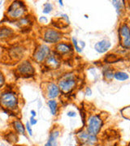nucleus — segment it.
Returning <instances> with one entry per match:
<instances>
[{
	"instance_id": "f257e3e1",
	"label": "nucleus",
	"mask_w": 130,
	"mask_h": 146,
	"mask_svg": "<svg viewBox=\"0 0 130 146\" xmlns=\"http://www.w3.org/2000/svg\"><path fill=\"white\" fill-rule=\"evenodd\" d=\"M0 106L2 108L14 111L19 107L18 97L13 91H5L0 94Z\"/></svg>"
},
{
	"instance_id": "f03ea898",
	"label": "nucleus",
	"mask_w": 130,
	"mask_h": 146,
	"mask_svg": "<svg viewBox=\"0 0 130 146\" xmlns=\"http://www.w3.org/2000/svg\"><path fill=\"white\" fill-rule=\"evenodd\" d=\"M26 5L22 1H14L8 7L7 14L11 19H21L26 11Z\"/></svg>"
},
{
	"instance_id": "7ed1b4c3",
	"label": "nucleus",
	"mask_w": 130,
	"mask_h": 146,
	"mask_svg": "<svg viewBox=\"0 0 130 146\" xmlns=\"http://www.w3.org/2000/svg\"><path fill=\"white\" fill-rule=\"evenodd\" d=\"M103 126V120L99 115H93L89 117L88 121V127L87 131L89 135L96 136L99 134V132L102 128Z\"/></svg>"
},
{
	"instance_id": "20e7f679",
	"label": "nucleus",
	"mask_w": 130,
	"mask_h": 146,
	"mask_svg": "<svg viewBox=\"0 0 130 146\" xmlns=\"http://www.w3.org/2000/svg\"><path fill=\"white\" fill-rule=\"evenodd\" d=\"M50 54V48L46 45H40L35 50V51L33 54V59L37 63H42Z\"/></svg>"
},
{
	"instance_id": "39448f33",
	"label": "nucleus",
	"mask_w": 130,
	"mask_h": 146,
	"mask_svg": "<svg viewBox=\"0 0 130 146\" xmlns=\"http://www.w3.org/2000/svg\"><path fill=\"white\" fill-rule=\"evenodd\" d=\"M76 84L75 79L73 75H66L63 77L62 80L59 81V88L62 90L63 92H69Z\"/></svg>"
},
{
	"instance_id": "423d86ee",
	"label": "nucleus",
	"mask_w": 130,
	"mask_h": 146,
	"mask_svg": "<svg viewBox=\"0 0 130 146\" xmlns=\"http://www.w3.org/2000/svg\"><path fill=\"white\" fill-rule=\"evenodd\" d=\"M119 34L121 46L126 49H130V29L126 24H124L121 26Z\"/></svg>"
},
{
	"instance_id": "0eeeda50",
	"label": "nucleus",
	"mask_w": 130,
	"mask_h": 146,
	"mask_svg": "<svg viewBox=\"0 0 130 146\" xmlns=\"http://www.w3.org/2000/svg\"><path fill=\"white\" fill-rule=\"evenodd\" d=\"M16 71L21 74V76L29 77L34 74V68L29 61H23L21 62L16 68Z\"/></svg>"
},
{
	"instance_id": "6e6552de",
	"label": "nucleus",
	"mask_w": 130,
	"mask_h": 146,
	"mask_svg": "<svg viewBox=\"0 0 130 146\" xmlns=\"http://www.w3.org/2000/svg\"><path fill=\"white\" fill-rule=\"evenodd\" d=\"M60 38L61 33L53 29H47L43 33V40L47 43H56Z\"/></svg>"
},
{
	"instance_id": "1a4fd4ad",
	"label": "nucleus",
	"mask_w": 130,
	"mask_h": 146,
	"mask_svg": "<svg viewBox=\"0 0 130 146\" xmlns=\"http://www.w3.org/2000/svg\"><path fill=\"white\" fill-rule=\"evenodd\" d=\"M59 135H60V131L56 128H54L51 131L47 142L45 144L44 146H58L57 139Z\"/></svg>"
},
{
	"instance_id": "9d476101",
	"label": "nucleus",
	"mask_w": 130,
	"mask_h": 146,
	"mask_svg": "<svg viewBox=\"0 0 130 146\" xmlns=\"http://www.w3.org/2000/svg\"><path fill=\"white\" fill-rule=\"evenodd\" d=\"M47 97L51 99H54L57 98L59 94V88L55 84L50 83L47 86Z\"/></svg>"
},
{
	"instance_id": "9b49d317",
	"label": "nucleus",
	"mask_w": 130,
	"mask_h": 146,
	"mask_svg": "<svg viewBox=\"0 0 130 146\" xmlns=\"http://www.w3.org/2000/svg\"><path fill=\"white\" fill-rule=\"evenodd\" d=\"M111 46V44L108 40H103V41L95 44L94 49L99 53H105L109 50Z\"/></svg>"
},
{
	"instance_id": "f8f14e48",
	"label": "nucleus",
	"mask_w": 130,
	"mask_h": 146,
	"mask_svg": "<svg viewBox=\"0 0 130 146\" xmlns=\"http://www.w3.org/2000/svg\"><path fill=\"white\" fill-rule=\"evenodd\" d=\"M57 53L53 54H49V56L46 59V64L51 69H55L59 66V61L56 57Z\"/></svg>"
},
{
	"instance_id": "ddd939ff",
	"label": "nucleus",
	"mask_w": 130,
	"mask_h": 146,
	"mask_svg": "<svg viewBox=\"0 0 130 146\" xmlns=\"http://www.w3.org/2000/svg\"><path fill=\"white\" fill-rule=\"evenodd\" d=\"M12 125H13V127L16 131V132L19 135H23V136H26V129L25 125L22 123L21 120L16 119L14 120L12 122Z\"/></svg>"
},
{
	"instance_id": "4468645a",
	"label": "nucleus",
	"mask_w": 130,
	"mask_h": 146,
	"mask_svg": "<svg viewBox=\"0 0 130 146\" xmlns=\"http://www.w3.org/2000/svg\"><path fill=\"white\" fill-rule=\"evenodd\" d=\"M14 31L8 27H1L0 28V39H6L13 36Z\"/></svg>"
},
{
	"instance_id": "2eb2a0df",
	"label": "nucleus",
	"mask_w": 130,
	"mask_h": 146,
	"mask_svg": "<svg viewBox=\"0 0 130 146\" xmlns=\"http://www.w3.org/2000/svg\"><path fill=\"white\" fill-rule=\"evenodd\" d=\"M72 50V46L66 43H59L56 46V51L60 54H68Z\"/></svg>"
},
{
	"instance_id": "dca6fc26",
	"label": "nucleus",
	"mask_w": 130,
	"mask_h": 146,
	"mask_svg": "<svg viewBox=\"0 0 130 146\" xmlns=\"http://www.w3.org/2000/svg\"><path fill=\"white\" fill-rule=\"evenodd\" d=\"M24 54V50L21 47H14L10 50V55L14 58L21 59Z\"/></svg>"
},
{
	"instance_id": "f3484780",
	"label": "nucleus",
	"mask_w": 130,
	"mask_h": 146,
	"mask_svg": "<svg viewBox=\"0 0 130 146\" xmlns=\"http://www.w3.org/2000/svg\"><path fill=\"white\" fill-rule=\"evenodd\" d=\"M48 106L49 109L51 111V114L52 115H56L58 112V103L55 100L51 99L50 101H48Z\"/></svg>"
},
{
	"instance_id": "a211bd4d",
	"label": "nucleus",
	"mask_w": 130,
	"mask_h": 146,
	"mask_svg": "<svg viewBox=\"0 0 130 146\" xmlns=\"http://www.w3.org/2000/svg\"><path fill=\"white\" fill-rule=\"evenodd\" d=\"M5 138L6 141H8L11 144H15L18 141V136L16 135V132H14V131H11L9 133H7Z\"/></svg>"
},
{
	"instance_id": "6ab92c4d",
	"label": "nucleus",
	"mask_w": 130,
	"mask_h": 146,
	"mask_svg": "<svg viewBox=\"0 0 130 146\" xmlns=\"http://www.w3.org/2000/svg\"><path fill=\"white\" fill-rule=\"evenodd\" d=\"M115 79L120 81H125L129 79V75L127 73L123 72H117L114 74Z\"/></svg>"
},
{
	"instance_id": "aec40b11",
	"label": "nucleus",
	"mask_w": 130,
	"mask_h": 146,
	"mask_svg": "<svg viewBox=\"0 0 130 146\" xmlns=\"http://www.w3.org/2000/svg\"><path fill=\"white\" fill-rule=\"evenodd\" d=\"M105 62L106 63H116L118 61L121 60L120 58H118L115 54H107L106 58H105Z\"/></svg>"
},
{
	"instance_id": "412c9836",
	"label": "nucleus",
	"mask_w": 130,
	"mask_h": 146,
	"mask_svg": "<svg viewBox=\"0 0 130 146\" xmlns=\"http://www.w3.org/2000/svg\"><path fill=\"white\" fill-rule=\"evenodd\" d=\"M53 10V5L50 3H46L44 5H43V11L42 12L44 14H49L51 11Z\"/></svg>"
},
{
	"instance_id": "4be33fe9",
	"label": "nucleus",
	"mask_w": 130,
	"mask_h": 146,
	"mask_svg": "<svg viewBox=\"0 0 130 146\" xmlns=\"http://www.w3.org/2000/svg\"><path fill=\"white\" fill-rule=\"evenodd\" d=\"M112 3H113V5L115 7L118 14H120V11L122 10V7H123V3H122L123 2L122 1H112Z\"/></svg>"
},
{
	"instance_id": "5701e85b",
	"label": "nucleus",
	"mask_w": 130,
	"mask_h": 146,
	"mask_svg": "<svg viewBox=\"0 0 130 146\" xmlns=\"http://www.w3.org/2000/svg\"><path fill=\"white\" fill-rule=\"evenodd\" d=\"M104 76L106 78H107L108 80H111L114 77V74L112 73V72L111 70H106L105 72H104Z\"/></svg>"
},
{
	"instance_id": "b1692460",
	"label": "nucleus",
	"mask_w": 130,
	"mask_h": 146,
	"mask_svg": "<svg viewBox=\"0 0 130 146\" xmlns=\"http://www.w3.org/2000/svg\"><path fill=\"white\" fill-rule=\"evenodd\" d=\"M25 129H26V131L29 133V136H33V129H32V126L30 125L29 122H27V123H26Z\"/></svg>"
},
{
	"instance_id": "393cba45",
	"label": "nucleus",
	"mask_w": 130,
	"mask_h": 146,
	"mask_svg": "<svg viewBox=\"0 0 130 146\" xmlns=\"http://www.w3.org/2000/svg\"><path fill=\"white\" fill-rule=\"evenodd\" d=\"M72 40H73V45H74V46H75V49L77 50V51H78V52H81L82 49H81V48H80V47L78 46L77 41V39H76L75 37H73V38H72Z\"/></svg>"
},
{
	"instance_id": "a878e982",
	"label": "nucleus",
	"mask_w": 130,
	"mask_h": 146,
	"mask_svg": "<svg viewBox=\"0 0 130 146\" xmlns=\"http://www.w3.org/2000/svg\"><path fill=\"white\" fill-rule=\"evenodd\" d=\"M4 83H5V78H4V76H3V72L0 71V88L4 84Z\"/></svg>"
},
{
	"instance_id": "bb28decb",
	"label": "nucleus",
	"mask_w": 130,
	"mask_h": 146,
	"mask_svg": "<svg viewBox=\"0 0 130 146\" xmlns=\"http://www.w3.org/2000/svg\"><path fill=\"white\" fill-rule=\"evenodd\" d=\"M37 123V120L34 118V117H33L31 116V118H30V120H29V123H30V125L33 126V125H36Z\"/></svg>"
},
{
	"instance_id": "cd10ccee",
	"label": "nucleus",
	"mask_w": 130,
	"mask_h": 146,
	"mask_svg": "<svg viewBox=\"0 0 130 146\" xmlns=\"http://www.w3.org/2000/svg\"><path fill=\"white\" fill-rule=\"evenodd\" d=\"M39 21L41 22V23H47V19L46 18V16H42V17H40L39 18Z\"/></svg>"
},
{
	"instance_id": "c85d7f7f",
	"label": "nucleus",
	"mask_w": 130,
	"mask_h": 146,
	"mask_svg": "<svg viewBox=\"0 0 130 146\" xmlns=\"http://www.w3.org/2000/svg\"><path fill=\"white\" fill-rule=\"evenodd\" d=\"M67 115L69 116V117H76V116H77V114H76L74 111H70V112H68V114H67Z\"/></svg>"
},
{
	"instance_id": "c756f323",
	"label": "nucleus",
	"mask_w": 130,
	"mask_h": 146,
	"mask_svg": "<svg viewBox=\"0 0 130 146\" xmlns=\"http://www.w3.org/2000/svg\"><path fill=\"white\" fill-rule=\"evenodd\" d=\"M30 113H31V115H32V116L35 118V116H36V115H37L36 111H35V110H31V112H30Z\"/></svg>"
},
{
	"instance_id": "7c9ffc66",
	"label": "nucleus",
	"mask_w": 130,
	"mask_h": 146,
	"mask_svg": "<svg viewBox=\"0 0 130 146\" xmlns=\"http://www.w3.org/2000/svg\"><path fill=\"white\" fill-rule=\"evenodd\" d=\"M91 94H92L91 90L89 89H87V90H86V94H87L88 96H89V95H91Z\"/></svg>"
},
{
	"instance_id": "2f4dec72",
	"label": "nucleus",
	"mask_w": 130,
	"mask_h": 146,
	"mask_svg": "<svg viewBox=\"0 0 130 146\" xmlns=\"http://www.w3.org/2000/svg\"><path fill=\"white\" fill-rule=\"evenodd\" d=\"M59 4H60V6H63V2L61 1V0H59Z\"/></svg>"
},
{
	"instance_id": "473e14b6",
	"label": "nucleus",
	"mask_w": 130,
	"mask_h": 146,
	"mask_svg": "<svg viewBox=\"0 0 130 146\" xmlns=\"http://www.w3.org/2000/svg\"><path fill=\"white\" fill-rule=\"evenodd\" d=\"M0 146H8V145H4V144H1V145H0Z\"/></svg>"
},
{
	"instance_id": "72a5a7b5",
	"label": "nucleus",
	"mask_w": 130,
	"mask_h": 146,
	"mask_svg": "<svg viewBox=\"0 0 130 146\" xmlns=\"http://www.w3.org/2000/svg\"><path fill=\"white\" fill-rule=\"evenodd\" d=\"M14 146H26V145H14Z\"/></svg>"
}]
</instances>
